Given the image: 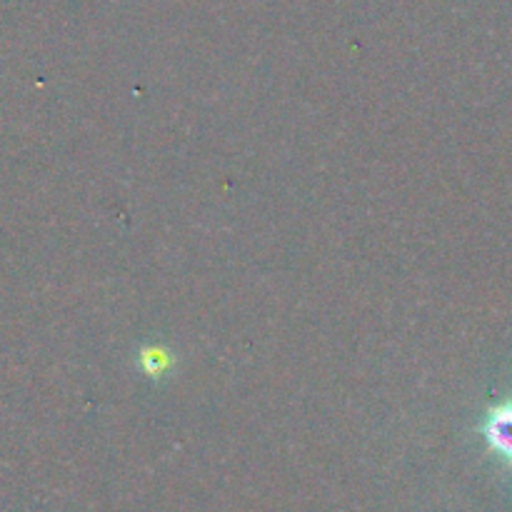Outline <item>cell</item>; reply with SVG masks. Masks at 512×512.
I'll use <instances>...</instances> for the list:
<instances>
[{
  "instance_id": "1",
  "label": "cell",
  "mask_w": 512,
  "mask_h": 512,
  "mask_svg": "<svg viewBox=\"0 0 512 512\" xmlns=\"http://www.w3.org/2000/svg\"><path fill=\"white\" fill-rule=\"evenodd\" d=\"M483 438L495 455L512 465V398L500 400L485 413Z\"/></svg>"
},
{
  "instance_id": "2",
  "label": "cell",
  "mask_w": 512,
  "mask_h": 512,
  "mask_svg": "<svg viewBox=\"0 0 512 512\" xmlns=\"http://www.w3.org/2000/svg\"><path fill=\"white\" fill-rule=\"evenodd\" d=\"M138 363H140V368H143L145 375H150V378H158V375H163L165 370L170 368V363H173V360H170L168 350L145 348L143 353H140Z\"/></svg>"
}]
</instances>
